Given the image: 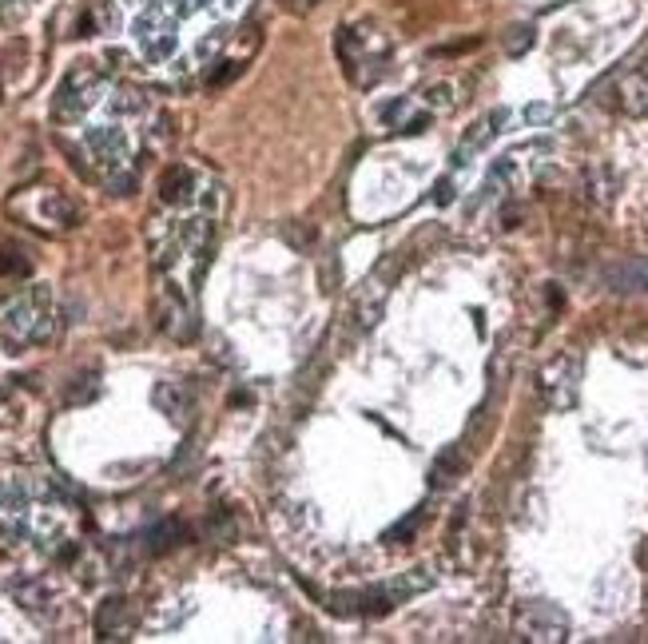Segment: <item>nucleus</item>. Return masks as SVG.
<instances>
[{"label":"nucleus","mask_w":648,"mask_h":644,"mask_svg":"<svg viewBox=\"0 0 648 644\" xmlns=\"http://www.w3.org/2000/svg\"><path fill=\"white\" fill-rule=\"evenodd\" d=\"M60 330V315L48 287H28L0 303V346L20 354L24 346H48Z\"/></svg>","instance_id":"nucleus-1"},{"label":"nucleus","mask_w":648,"mask_h":644,"mask_svg":"<svg viewBox=\"0 0 648 644\" xmlns=\"http://www.w3.org/2000/svg\"><path fill=\"white\" fill-rule=\"evenodd\" d=\"M104 88H108V76H104L92 60H76V64L64 72V80H60V88H56V96H52V120H56V124H76V120H84V116L100 104Z\"/></svg>","instance_id":"nucleus-2"},{"label":"nucleus","mask_w":648,"mask_h":644,"mask_svg":"<svg viewBox=\"0 0 648 644\" xmlns=\"http://www.w3.org/2000/svg\"><path fill=\"white\" fill-rule=\"evenodd\" d=\"M8 211L24 215L32 227H44V231H72V227L80 223L76 203H72L68 195H60V191H48V187L20 191V195L8 203Z\"/></svg>","instance_id":"nucleus-3"},{"label":"nucleus","mask_w":648,"mask_h":644,"mask_svg":"<svg viewBox=\"0 0 648 644\" xmlns=\"http://www.w3.org/2000/svg\"><path fill=\"white\" fill-rule=\"evenodd\" d=\"M537 390L549 410H573L581 398V354H561L537 374Z\"/></svg>","instance_id":"nucleus-4"},{"label":"nucleus","mask_w":648,"mask_h":644,"mask_svg":"<svg viewBox=\"0 0 648 644\" xmlns=\"http://www.w3.org/2000/svg\"><path fill=\"white\" fill-rule=\"evenodd\" d=\"M156 326H160L163 334H171L175 342H191L195 330H199L195 311H191V299L167 275H160V287H156Z\"/></svg>","instance_id":"nucleus-5"},{"label":"nucleus","mask_w":648,"mask_h":644,"mask_svg":"<svg viewBox=\"0 0 648 644\" xmlns=\"http://www.w3.org/2000/svg\"><path fill=\"white\" fill-rule=\"evenodd\" d=\"M84 148H88V156L96 160V167L108 171V175H116V171L128 167V132H124L120 124L88 128V132H84Z\"/></svg>","instance_id":"nucleus-6"},{"label":"nucleus","mask_w":648,"mask_h":644,"mask_svg":"<svg viewBox=\"0 0 648 644\" xmlns=\"http://www.w3.org/2000/svg\"><path fill=\"white\" fill-rule=\"evenodd\" d=\"M132 36H136V44H140V52H144L148 64H163V60H171V52H175V44H179V36H175V20L156 16V12L136 16Z\"/></svg>","instance_id":"nucleus-7"},{"label":"nucleus","mask_w":648,"mask_h":644,"mask_svg":"<svg viewBox=\"0 0 648 644\" xmlns=\"http://www.w3.org/2000/svg\"><path fill=\"white\" fill-rule=\"evenodd\" d=\"M521 633L529 637V641H565L569 637V617L557 609V605H549V601H537V605H529L525 613H521Z\"/></svg>","instance_id":"nucleus-8"},{"label":"nucleus","mask_w":648,"mask_h":644,"mask_svg":"<svg viewBox=\"0 0 648 644\" xmlns=\"http://www.w3.org/2000/svg\"><path fill=\"white\" fill-rule=\"evenodd\" d=\"M199 195V179L187 163H171L160 175V199L167 207H187Z\"/></svg>","instance_id":"nucleus-9"},{"label":"nucleus","mask_w":648,"mask_h":644,"mask_svg":"<svg viewBox=\"0 0 648 644\" xmlns=\"http://www.w3.org/2000/svg\"><path fill=\"white\" fill-rule=\"evenodd\" d=\"M605 287L617 295H637L648 291V263L645 259H621L605 267Z\"/></svg>","instance_id":"nucleus-10"},{"label":"nucleus","mask_w":648,"mask_h":644,"mask_svg":"<svg viewBox=\"0 0 648 644\" xmlns=\"http://www.w3.org/2000/svg\"><path fill=\"white\" fill-rule=\"evenodd\" d=\"M152 398H156V406H160L175 426H187L191 414H195V398H191V390H187L183 382H160Z\"/></svg>","instance_id":"nucleus-11"},{"label":"nucleus","mask_w":648,"mask_h":644,"mask_svg":"<svg viewBox=\"0 0 648 644\" xmlns=\"http://www.w3.org/2000/svg\"><path fill=\"white\" fill-rule=\"evenodd\" d=\"M505 120H509V112H505V108H497V112H489L486 120H478V124L466 132L462 148L454 152V163H470V156H474V152H482L489 140L501 132V124H505Z\"/></svg>","instance_id":"nucleus-12"},{"label":"nucleus","mask_w":648,"mask_h":644,"mask_svg":"<svg viewBox=\"0 0 648 644\" xmlns=\"http://www.w3.org/2000/svg\"><path fill=\"white\" fill-rule=\"evenodd\" d=\"M96 637L100 641H124L128 637V601L124 597H108L96 609Z\"/></svg>","instance_id":"nucleus-13"},{"label":"nucleus","mask_w":648,"mask_h":644,"mask_svg":"<svg viewBox=\"0 0 648 644\" xmlns=\"http://www.w3.org/2000/svg\"><path fill=\"white\" fill-rule=\"evenodd\" d=\"M621 112L633 120L648 116V72H633L621 80Z\"/></svg>","instance_id":"nucleus-14"},{"label":"nucleus","mask_w":648,"mask_h":644,"mask_svg":"<svg viewBox=\"0 0 648 644\" xmlns=\"http://www.w3.org/2000/svg\"><path fill=\"white\" fill-rule=\"evenodd\" d=\"M8 593L28 609V613H40V609H48V601H52V589L44 585V581H32V577H20V581H8Z\"/></svg>","instance_id":"nucleus-15"},{"label":"nucleus","mask_w":648,"mask_h":644,"mask_svg":"<svg viewBox=\"0 0 648 644\" xmlns=\"http://www.w3.org/2000/svg\"><path fill=\"white\" fill-rule=\"evenodd\" d=\"M430 585H434V577H430L426 569H410V573H402L398 581H390V585H382V589L390 593L394 605H402L406 597H418V593H426Z\"/></svg>","instance_id":"nucleus-16"},{"label":"nucleus","mask_w":648,"mask_h":644,"mask_svg":"<svg viewBox=\"0 0 648 644\" xmlns=\"http://www.w3.org/2000/svg\"><path fill=\"white\" fill-rule=\"evenodd\" d=\"M462 450H442L438 458H434V466H430V485L434 489H450V485L462 478Z\"/></svg>","instance_id":"nucleus-17"},{"label":"nucleus","mask_w":648,"mask_h":644,"mask_svg":"<svg viewBox=\"0 0 648 644\" xmlns=\"http://www.w3.org/2000/svg\"><path fill=\"white\" fill-rule=\"evenodd\" d=\"M108 108H112V116H116V120H124V116H144L148 100H144L136 88H120V92H112Z\"/></svg>","instance_id":"nucleus-18"},{"label":"nucleus","mask_w":648,"mask_h":644,"mask_svg":"<svg viewBox=\"0 0 648 644\" xmlns=\"http://www.w3.org/2000/svg\"><path fill=\"white\" fill-rule=\"evenodd\" d=\"M183 533H187V529H183L179 521H160L156 529H148V541H144V545H148V553H167Z\"/></svg>","instance_id":"nucleus-19"},{"label":"nucleus","mask_w":648,"mask_h":644,"mask_svg":"<svg viewBox=\"0 0 648 644\" xmlns=\"http://www.w3.org/2000/svg\"><path fill=\"white\" fill-rule=\"evenodd\" d=\"M613 191H617V175L609 167H589V195L597 203H613Z\"/></svg>","instance_id":"nucleus-20"},{"label":"nucleus","mask_w":648,"mask_h":644,"mask_svg":"<svg viewBox=\"0 0 648 644\" xmlns=\"http://www.w3.org/2000/svg\"><path fill=\"white\" fill-rule=\"evenodd\" d=\"M96 394H100V374H96V370L76 374L72 386H68V402H72V406H84V402H92Z\"/></svg>","instance_id":"nucleus-21"},{"label":"nucleus","mask_w":648,"mask_h":644,"mask_svg":"<svg viewBox=\"0 0 648 644\" xmlns=\"http://www.w3.org/2000/svg\"><path fill=\"white\" fill-rule=\"evenodd\" d=\"M533 40H537V36H533V24H513V28L505 32V52H509V56H525V52L533 48Z\"/></svg>","instance_id":"nucleus-22"},{"label":"nucleus","mask_w":648,"mask_h":644,"mask_svg":"<svg viewBox=\"0 0 648 644\" xmlns=\"http://www.w3.org/2000/svg\"><path fill=\"white\" fill-rule=\"evenodd\" d=\"M199 203H203V215L219 219V215H223V203H227L223 183H207V187H199Z\"/></svg>","instance_id":"nucleus-23"},{"label":"nucleus","mask_w":648,"mask_h":644,"mask_svg":"<svg viewBox=\"0 0 648 644\" xmlns=\"http://www.w3.org/2000/svg\"><path fill=\"white\" fill-rule=\"evenodd\" d=\"M20 279V275H28V259L16 251V247H4L0 251V279Z\"/></svg>","instance_id":"nucleus-24"},{"label":"nucleus","mask_w":648,"mask_h":644,"mask_svg":"<svg viewBox=\"0 0 648 644\" xmlns=\"http://www.w3.org/2000/svg\"><path fill=\"white\" fill-rule=\"evenodd\" d=\"M426 104L438 108V112L454 108V84H446V80H442V84H430V88H426Z\"/></svg>","instance_id":"nucleus-25"},{"label":"nucleus","mask_w":648,"mask_h":644,"mask_svg":"<svg viewBox=\"0 0 648 644\" xmlns=\"http://www.w3.org/2000/svg\"><path fill=\"white\" fill-rule=\"evenodd\" d=\"M418 525H422V509H414V513L406 517V521H398L394 529H386V541H390V545H398V541H410Z\"/></svg>","instance_id":"nucleus-26"},{"label":"nucleus","mask_w":648,"mask_h":644,"mask_svg":"<svg viewBox=\"0 0 648 644\" xmlns=\"http://www.w3.org/2000/svg\"><path fill=\"white\" fill-rule=\"evenodd\" d=\"M32 8H36V0H0V20L4 24H20Z\"/></svg>","instance_id":"nucleus-27"},{"label":"nucleus","mask_w":648,"mask_h":644,"mask_svg":"<svg viewBox=\"0 0 648 644\" xmlns=\"http://www.w3.org/2000/svg\"><path fill=\"white\" fill-rule=\"evenodd\" d=\"M239 72H243V64H239V60H223V68H219L215 76H207V84H211V88H223V84H231Z\"/></svg>","instance_id":"nucleus-28"},{"label":"nucleus","mask_w":648,"mask_h":644,"mask_svg":"<svg viewBox=\"0 0 648 644\" xmlns=\"http://www.w3.org/2000/svg\"><path fill=\"white\" fill-rule=\"evenodd\" d=\"M108 187H112V195H132V191H136V175L124 167V171L108 175Z\"/></svg>","instance_id":"nucleus-29"},{"label":"nucleus","mask_w":648,"mask_h":644,"mask_svg":"<svg viewBox=\"0 0 648 644\" xmlns=\"http://www.w3.org/2000/svg\"><path fill=\"white\" fill-rule=\"evenodd\" d=\"M223 40H227V32H223V28H215L211 36H203V40H199V48H195V52H199V60H207V56H215V52L223 48Z\"/></svg>","instance_id":"nucleus-30"},{"label":"nucleus","mask_w":648,"mask_h":644,"mask_svg":"<svg viewBox=\"0 0 648 644\" xmlns=\"http://www.w3.org/2000/svg\"><path fill=\"white\" fill-rule=\"evenodd\" d=\"M549 116H553L549 104H529V108H525V124H545Z\"/></svg>","instance_id":"nucleus-31"},{"label":"nucleus","mask_w":648,"mask_h":644,"mask_svg":"<svg viewBox=\"0 0 648 644\" xmlns=\"http://www.w3.org/2000/svg\"><path fill=\"white\" fill-rule=\"evenodd\" d=\"M434 199H438V203H450V199H454V183H450V179H438V191H434Z\"/></svg>","instance_id":"nucleus-32"},{"label":"nucleus","mask_w":648,"mask_h":644,"mask_svg":"<svg viewBox=\"0 0 648 644\" xmlns=\"http://www.w3.org/2000/svg\"><path fill=\"white\" fill-rule=\"evenodd\" d=\"M406 108H410L406 100H394V104H390V108L382 112V120H398V116H406Z\"/></svg>","instance_id":"nucleus-33"},{"label":"nucleus","mask_w":648,"mask_h":644,"mask_svg":"<svg viewBox=\"0 0 648 644\" xmlns=\"http://www.w3.org/2000/svg\"><path fill=\"white\" fill-rule=\"evenodd\" d=\"M215 0H183V16H191V12H203V8H211Z\"/></svg>","instance_id":"nucleus-34"},{"label":"nucleus","mask_w":648,"mask_h":644,"mask_svg":"<svg viewBox=\"0 0 648 644\" xmlns=\"http://www.w3.org/2000/svg\"><path fill=\"white\" fill-rule=\"evenodd\" d=\"M426 124H430V120H426V116H418V120H410V128H406V132H410V136H418V132H426Z\"/></svg>","instance_id":"nucleus-35"},{"label":"nucleus","mask_w":648,"mask_h":644,"mask_svg":"<svg viewBox=\"0 0 648 644\" xmlns=\"http://www.w3.org/2000/svg\"><path fill=\"white\" fill-rule=\"evenodd\" d=\"M287 4H295V8H311V4H319V0H287Z\"/></svg>","instance_id":"nucleus-36"},{"label":"nucleus","mask_w":648,"mask_h":644,"mask_svg":"<svg viewBox=\"0 0 648 644\" xmlns=\"http://www.w3.org/2000/svg\"><path fill=\"white\" fill-rule=\"evenodd\" d=\"M223 4H227V8H239V4H243V0H223Z\"/></svg>","instance_id":"nucleus-37"},{"label":"nucleus","mask_w":648,"mask_h":644,"mask_svg":"<svg viewBox=\"0 0 648 644\" xmlns=\"http://www.w3.org/2000/svg\"><path fill=\"white\" fill-rule=\"evenodd\" d=\"M0 406H4V390H0Z\"/></svg>","instance_id":"nucleus-38"}]
</instances>
